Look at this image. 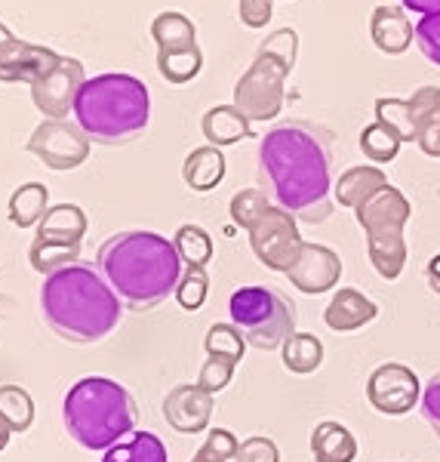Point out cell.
<instances>
[{
    "label": "cell",
    "mask_w": 440,
    "mask_h": 462,
    "mask_svg": "<svg viewBox=\"0 0 440 462\" xmlns=\"http://www.w3.org/2000/svg\"><path fill=\"white\" fill-rule=\"evenodd\" d=\"M422 398L419 376L404 364H382L367 379V401L385 416H404Z\"/></svg>",
    "instance_id": "5bb4252c"
},
{
    "label": "cell",
    "mask_w": 440,
    "mask_h": 462,
    "mask_svg": "<svg viewBox=\"0 0 440 462\" xmlns=\"http://www.w3.org/2000/svg\"><path fill=\"white\" fill-rule=\"evenodd\" d=\"M173 247L179 253L185 265H197L206 268V263L213 259V237L204 226H194V222H185L179 226V231L173 235Z\"/></svg>",
    "instance_id": "f1b7e54d"
},
{
    "label": "cell",
    "mask_w": 440,
    "mask_h": 462,
    "mask_svg": "<svg viewBox=\"0 0 440 462\" xmlns=\"http://www.w3.org/2000/svg\"><path fill=\"white\" fill-rule=\"evenodd\" d=\"M151 37H154V43H158V53L182 50V47L197 43V25H194L188 16H182V13L167 10V13H160V16H154Z\"/></svg>",
    "instance_id": "4316f807"
},
{
    "label": "cell",
    "mask_w": 440,
    "mask_h": 462,
    "mask_svg": "<svg viewBox=\"0 0 440 462\" xmlns=\"http://www.w3.org/2000/svg\"><path fill=\"white\" fill-rule=\"evenodd\" d=\"M225 154H222V148L215 145H200L194 148V152L185 158L182 163V179L185 185H188L191 191H213L222 185V179H225Z\"/></svg>",
    "instance_id": "ffe728a7"
},
{
    "label": "cell",
    "mask_w": 440,
    "mask_h": 462,
    "mask_svg": "<svg viewBox=\"0 0 440 462\" xmlns=\"http://www.w3.org/2000/svg\"><path fill=\"white\" fill-rule=\"evenodd\" d=\"M50 210V189L43 182H25L10 195L6 216L16 228H34Z\"/></svg>",
    "instance_id": "cb8c5ba5"
},
{
    "label": "cell",
    "mask_w": 440,
    "mask_h": 462,
    "mask_svg": "<svg viewBox=\"0 0 440 462\" xmlns=\"http://www.w3.org/2000/svg\"><path fill=\"white\" fill-rule=\"evenodd\" d=\"M268 207H271V200H268V195L262 189H243L231 198L228 213H231V222H234L237 228L250 231L265 216Z\"/></svg>",
    "instance_id": "d6a6232c"
},
{
    "label": "cell",
    "mask_w": 440,
    "mask_h": 462,
    "mask_svg": "<svg viewBox=\"0 0 440 462\" xmlns=\"http://www.w3.org/2000/svg\"><path fill=\"white\" fill-rule=\"evenodd\" d=\"M204 69V53H200L197 43L182 50H167V53H158V71L167 84H191L194 78Z\"/></svg>",
    "instance_id": "83f0119b"
},
{
    "label": "cell",
    "mask_w": 440,
    "mask_h": 462,
    "mask_svg": "<svg viewBox=\"0 0 440 462\" xmlns=\"http://www.w3.org/2000/svg\"><path fill=\"white\" fill-rule=\"evenodd\" d=\"M87 213L78 204H56L37 222L34 244L28 250V263L37 274H53L59 268L74 265L80 259V244L87 235Z\"/></svg>",
    "instance_id": "9c48e42d"
},
{
    "label": "cell",
    "mask_w": 440,
    "mask_h": 462,
    "mask_svg": "<svg viewBox=\"0 0 440 462\" xmlns=\"http://www.w3.org/2000/svg\"><path fill=\"white\" fill-rule=\"evenodd\" d=\"M62 422L71 441L84 450L105 453L139 426V407L121 383L108 376H84L62 401Z\"/></svg>",
    "instance_id": "5b68a950"
},
{
    "label": "cell",
    "mask_w": 440,
    "mask_h": 462,
    "mask_svg": "<svg viewBox=\"0 0 440 462\" xmlns=\"http://www.w3.org/2000/svg\"><path fill=\"white\" fill-rule=\"evenodd\" d=\"M234 370H237V364L228 361V357L206 355L204 367H200V374H197V385H204L206 392L215 394V392L228 389V383L234 379Z\"/></svg>",
    "instance_id": "8d00e7d4"
},
{
    "label": "cell",
    "mask_w": 440,
    "mask_h": 462,
    "mask_svg": "<svg viewBox=\"0 0 440 462\" xmlns=\"http://www.w3.org/2000/svg\"><path fill=\"white\" fill-rule=\"evenodd\" d=\"M41 309L50 330L78 346L105 339L124 315L121 296L93 265L84 263L65 265L43 278Z\"/></svg>",
    "instance_id": "3957f363"
},
{
    "label": "cell",
    "mask_w": 440,
    "mask_h": 462,
    "mask_svg": "<svg viewBox=\"0 0 440 462\" xmlns=\"http://www.w3.org/2000/svg\"><path fill=\"white\" fill-rule=\"evenodd\" d=\"M96 265L130 311H151L167 302L185 272L173 241L142 228L108 237L96 253Z\"/></svg>",
    "instance_id": "7a4b0ae2"
},
{
    "label": "cell",
    "mask_w": 440,
    "mask_h": 462,
    "mask_svg": "<svg viewBox=\"0 0 440 462\" xmlns=\"http://www.w3.org/2000/svg\"><path fill=\"white\" fill-rule=\"evenodd\" d=\"M74 121L99 145H126L151 121V96L136 74L108 71L87 78L74 102Z\"/></svg>",
    "instance_id": "277c9868"
},
{
    "label": "cell",
    "mask_w": 440,
    "mask_h": 462,
    "mask_svg": "<svg viewBox=\"0 0 440 462\" xmlns=\"http://www.w3.org/2000/svg\"><path fill=\"white\" fill-rule=\"evenodd\" d=\"M200 130H204L206 143L215 148L237 145L241 139L252 136V124L247 121V115H241V108L234 106H215L200 117Z\"/></svg>",
    "instance_id": "44dd1931"
},
{
    "label": "cell",
    "mask_w": 440,
    "mask_h": 462,
    "mask_svg": "<svg viewBox=\"0 0 440 462\" xmlns=\"http://www.w3.org/2000/svg\"><path fill=\"white\" fill-rule=\"evenodd\" d=\"M84 84H87V71L80 65V59L62 56V62L53 71H47L32 84V102L43 117L65 121L74 111V102H78V93Z\"/></svg>",
    "instance_id": "4fadbf2b"
},
{
    "label": "cell",
    "mask_w": 440,
    "mask_h": 462,
    "mask_svg": "<svg viewBox=\"0 0 440 462\" xmlns=\"http://www.w3.org/2000/svg\"><path fill=\"white\" fill-rule=\"evenodd\" d=\"M204 348H206V355H219V357H228V361L241 364L243 355H247V339H243V333L237 330L234 324H213L210 330H206Z\"/></svg>",
    "instance_id": "1f68e13d"
},
{
    "label": "cell",
    "mask_w": 440,
    "mask_h": 462,
    "mask_svg": "<svg viewBox=\"0 0 440 462\" xmlns=\"http://www.w3.org/2000/svg\"><path fill=\"white\" fill-rule=\"evenodd\" d=\"M425 278H428V287L435 290V293H440V253L431 259L428 268H425Z\"/></svg>",
    "instance_id": "7bdbcfd3"
},
{
    "label": "cell",
    "mask_w": 440,
    "mask_h": 462,
    "mask_svg": "<svg viewBox=\"0 0 440 462\" xmlns=\"http://www.w3.org/2000/svg\"><path fill=\"white\" fill-rule=\"evenodd\" d=\"M388 185V176L379 167H352L345 170L333 185V195L342 207L357 210L361 204H367L372 195H379Z\"/></svg>",
    "instance_id": "7402d4cb"
},
{
    "label": "cell",
    "mask_w": 440,
    "mask_h": 462,
    "mask_svg": "<svg viewBox=\"0 0 440 462\" xmlns=\"http://www.w3.org/2000/svg\"><path fill=\"white\" fill-rule=\"evenodd\" d=\"M234 462H280V450L271 438H247L241 447H237Z\"/></svg>",
    "instance_id": "74e56055"
},
{
    "label": "cell",
    "mask_w": 440,
    "mask_h": 462,
    "mask_svg": "<svg viewBox=\"0 0 440 462\" xmlns=\"http://www.w3.org/2000/svg\"><path fill=\"white\" fill-rule=\"evenodd\" d=\"M206 293H210V274L206 268H197V265H185L182 278L176 284V302L182 305L185 311H197L204 309L206 302Z\"/></svg>",
    "instance_id": "836d02e7"
},
{
    "label": "cell",
    "mask_w": 440,
    "mask_h": 462,
    "mask_svg": "<svg viewBox=\"0 0 440 462\" xmlns=\"http://www.w3.org/2000/svg\"><path fill=\"white\" fill-rule=\"evenodd\" d=\"M413 41H416V47L422 50V56L440 69V13H428V16H422L416 22Z\"/></svg>",
    "instance_id": "d590c367"
},
{
    "label": "cell",
    "mask_w": 440,
    "mask_h": 462,
    "mask_svg": "<svg viewBox=\"0 0 440 462\" xmlns=\"http://www.w3.org/2000/svg\"><path fill=\"white\" fill-rule=\"evenodd\" d=\"M416 143H419V148L428 154V158H440V115L428 126H425Z\"/></svg>",
    "instance_id": "60d3db41"
},
{
    "label": "cell",
    "mask_w": 440,
    "mask_h": 462,
    "mask_svg": "<svg viewBox=\"0 0 440 462\" xmlns=\"http://www.w3.org/2000/svg\"><path fill=\"white\" fill-rule=\"evenodd\" d=\"M400 136L391 130V126H385V124H370V126H363V133H361V152L367 154V158L372 163H391L394 158H398V152H400Z\"/></svg>",
    "instance_id": "4dcf8cb0"
},
{
    "label": "cell",
    "mask_w": 440,
    "mask_h": 462,
    "mask_svg": "<svg viewBox=\"0 0 440 462\" xmlns=\"http://www.w3.org/2000/svg\"><path fill=\"white\" fill-rule=\"evenodd\" d=\"M259 176L274 204L302 222L333 216V148L330 133L308 121H287L265 133L259 145Z\"/></svg>",
    "instance_id": "6da1fadb"
},
{
    "label": "cell",
    "mask_w": 440,
    "mask_h": 462,
    "mask_svg": "<svg viewBox=\"0 0 440 462\" xmlns=\"http://www.w3.org/2000/svg\"><path fill=\"white\" fill-rule=\"evenodd\" d=\"M62 56L41 43H28L19 37L0 43V84H34L47 71H53Z\"/></svg>",
    "instance_id": "e0dca14e"
},
{
    "label": "cell",
    "mask_w": 440,
    "mask_h": 462,
    "mask_svg": "<svg viewBox=\"0 0 440 462\" xmlns=\"http://www.w3.org/2000/svg\"><path fill=\"white\" fill-rule=\"evenodd\" d=\"M247 235H250L252 256H256L268 272H280V274H287V268L299 259L302 244H305L296 216L278 204L268 207L265 216L247 231Z\"/></svg>",
    "instance_id": "30bf717a"
},
{
    "label": "cell",
    "mask_w": 440,
    "mask_h": 462,
    "mask_svg": "<svg viewBox=\"0 0 440 462\" xmlns=\"http://www.w3.org/2000/svg\"><path fill=\"white\" fill-rule=\"evenodd\" d=\"M311 453H315V462H354L357 441L342 422L326 420L311 431Z\"/></svg>",
    "instance_id": "603a6c76"
},
{
    "label": "cell",
    "mask_w": 440,
    "mask_h": 462,
    "mask_svg": "<svg viewBox=\"0 0 440 462\" xmlns=\"http://www.w3.org/2000/svg\"><path fill=\"white\" fill-rule=\"evenodd\" d=\"M342 278V259L339 253L324 247V244H302V253L293 265L287 268V281L293 284L299 293L317 296L326 293L339 284Z\"/></svg>",
    "instance_id": "2e32d148"
},
{
    "label": "cell",
    "mask_w": 440,
    "mask_h": 462,
    "mask_svg": "<svg viewBox=\"0 0 440 462\" xmlns=\"http://www.w3.org/2000/svg\"><path fill=\"white\" fill-rule=\"evenodd\" d=\"M280 361L289 374L308 376L324 364V342H320L315 333H293L287 342L280 346Z\"/></svg>",
    "instance_id": "484cf974"
},
{
    "label": "cell",
    "mask_w": 440,
    "mask_h": 462,
    "mask_svg": "<svg viewBox=\"0 0 440 462\" xmlns=\"http://www.w3.org/2000/svg\"><path fill=\"white\" fill-rule=\"evenodd\" d=\"M419 404H422L425 422H428L435 435H440V374H435V376L428 379V385H425Z\"/></svg>",
    "instance_id": "ab89813d"
},
{
    "label": "cell",
    "mask_w": 440,
    "mask_h": 462,
    "mask_svg": "<svg viewBox=\"0 0 440 462\" xmlns=\"http://www.w3.org/2000/svg\"><path fill=\"white\" fill-rule=\"evenodd\" d=\"M376 315H379V305L354 287H342L330 300V305L324 309L326 327L335 333L361 330V327H367L370 320H376Z\"/></svg>",
    "instance_id": "ac0fdd59"
},
{
    "label": "cell",
    "mask_w": 440,
    "mask_h": 462,
    "mask_svg": "<svg viewBox=\"0 0 440 462\" xmlns=\"http://www.w3.org/2000/svg\"><path fill=\"white\" fill-rule=\"evenodd\" d=\"M10 438H13V429L6 426V420L0 416V450H6V447H10Z\"/></svg>",
    "instance_id": "ee69618b"
},
{
    "label": "cell",
    "mask_w": 440,
    "mask_h": 462,
    "mask_svg": "<svg viewBox=\"0 0 440 462\" xmlns=\"http://www.w3.org/2000/svg\"><path fill=\"white\" fill-rule=\"evenodd\" d=\"M440 115V87H419L409 99L382 96L376 99V121L391 126L400 143H416L419 133Z\"/></svg>",
    "instance_id": "7c38bea8"
},
{
    "label": "cell",
    "mask_w": 440,
    "mask_h": 462,
    "mask_svg": "<svg viewBox=\"0 0 440 462\" xmlns=\"http://www.w3.org/2000/svg\"><path fill=\"white\" fill-rule=\"evenodd\" d=\"M404 10L428 16V13H440V0H404Z\"/></svg>",
    "instance_id": "b9f144b4"
},
{
    "label": "cell",
    "mask_w": 440,
    "mask_h": 462,
    "mask_svg": "<svg viewBox=\"0 0 440 462\" xmlns=\"http://www.w3.org/2000/svg\"><path fill=\"white\" fill-rule=\"evenodd\" d=\"M10 37H16V34H13L10 28L4 25V22H0V43H4V41H10Z\"/></svg>",
    "instance_id": "f6af8a7d"
},
{
    "label": "cell",
    "mask_w": 440,
    "mask_h": 462,
    "mask_svg": "<svg viewBox=\"0 0 440 462\" xmlns=\"http://www.w3.org/2000/svg\"><path fill=\"white\" fill-rule=\"evenodd\" d=\"M163 420L179 435H200L210 431L213 420V392L197 383H185L167 392L163 398Z\"/></svg>",
    "instance_id": "9a60e30c"
},
{
    "label": "cell",
    "mask_w": 440,
    "mask_h": 462,
    "mask_svg": "<svg viewBox=\"0 0 440 462\" xmlns=\"http://www.w3.org/2000/svg\"><path fill=\"white\" fill-rule=\"evenodd\" d=\"M0 416L6 420V426L13 429V435L32 429L34 422V401L32 394L19 385H0Z\"/></svg>",
    "instance_id": "f546056e"
},
{
    "label": "cell",
    "mask_w": 440,
    "mask_h": 462,
    "mask_svg": "<svg viewBox=\"0 0 440 462\" xmlns=\"http://www.w3.org/2000/svg\"><path fill=\"white\" fill-rule=\"evenodd\" d=\"M296 56H299L296 28H278L256 50V59L234 84V108H241L250 124L274 121L283 111L287 80L296 69Z\"/></svg>",
    "instance_id": "8992f818"
},
{
    "label": "cell",
    "mask_w": 440,
    "mask_h": 462,
    "mask_svg": "<svg viewBox=\"0 0 440 462\" xmlns=\"http://www.w3.org/2000/svg\"><path fill=\"white\" fill-rule=\"evenodd\" d=\"M370 37L379 53L400 56L413 43V22H409L407 10H400V6H376L370 19Z\"/></svg>",
    "instance_id": "d6986e66"
},
{
    "label": "cell",
    "mask_w": 440,
    "mask_h": 462,
    "mask_svg": "<svg viewBox=\"0 0 440 462\" xmlns=\"http://www.w3.org/2000/svg\"><path fill=\"white\" fill-rule=\"evenodd\" d=\"M237 16H241V22L247 28L259 32V28H265L274 16V0H241V4H237Z\"/></svg>",
    "instance_id": "f35d334b"
},
{
    "label": "cell",
    "mask_w": 440,
    "mask_h": 462,
    "mask_svg": "<svg viewBox=\"0 0 440 462\" xmlns=\"http://www.w3.org/2000/svg\"><path fill=\"white\" fill-rule=\"evenodd\" d=\"M102 462H167V447L151 431H130L102 453Z\"/></svg>",
    "instance_id": "d4e9b609"
},
{
    "label": "cell",
    "mask_w": 440,
    "mask_h": 462,
    "mask_svg": "<svg viewBox=\"0 0 440 462\" xmlns=\"http://www.w3.org/2000/svg\"><path fill=\"white\" fill-rule=\"evenodd\" d=\"M231 324L243 333L247 346L259 352H274L296 333V305L283 300L278 290L241 287L228 300Z\"/></svg>",
    "instance_id": "ba28073f"
},
{
    "label": "cell",
    "mask_w": 440,
    "mask_h": 462,
    "mask_svg": "<svg viewBox=\"0 0 440 462\" xmlns=\"http://www.w3.org/2000/svg\"><path fill=\"white\" fill-rule=\"evenodd\" d=\"M89 136L78 126V121H41L34 133L28 136V154H34L43 167L56 170V173H69V170L84 167L89 158Z\"/></svg>",
    "instance_id": "8fae6325"
},
{
    "label": "cell",
    "mask_w": 440,
    "mask_h": 462,
    "mask_svg": "<svg viewBox=\"0 0 440 462\" xmlns=\"http://www.w3.org/2000/svg\"><path fill=\"white\" fill-rule=\"evenodd\" d=\"M237 447H241V441L228 429H210L206 441L200 444V450L188 462H231L237 457Z\"/></svg>",
    "instance_id": "e575fe53"
},
{
    "label": "cell",
    "mask_w": 440,
    "mask_h": 462,
    "mask_svg": "<svg viewBox=\"0 0 440 462\" xmlns=\"http://www.w3.org/2000/svg\"><path fill=\"white\" fill-rule=\"evenodd\" d=\"M357 222L367 237L370 263L379 272V278L398 281L407 265V237L404 228L413 216L407 195L394 185H385L379 195H372L367 204L354 210Z\"/></svg>",
    "instance_id": "52a82bcc"
}]
</instances>
